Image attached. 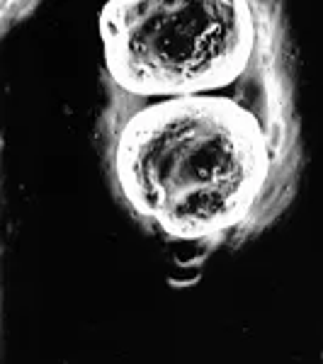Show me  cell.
Returning <instances> with one entry per match:
<instances>
[{"label":"cell","mask_w":323,"mask_h":364,"mask_svg":"<svg viewBox=\"0 0 323 364\" xmlns=\"http://www.w3.org/2000/svg\"><path fill=\"white\" fill-rule=\"evenodd\" d=\"M97 141L117 202L170 243L238 248L302 175L287 20L270 0H112Z\"/></svg>","instance_id":"6da1fadb"}]
</instances>
